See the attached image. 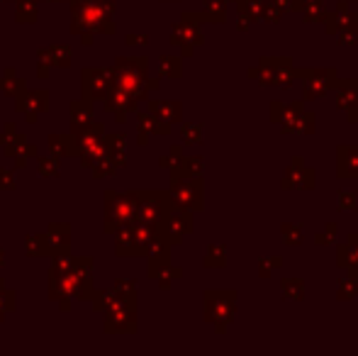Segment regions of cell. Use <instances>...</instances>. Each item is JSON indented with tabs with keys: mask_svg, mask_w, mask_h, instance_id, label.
Segmentation results:
<instances>
[{
	"mask_svg": "<svg viewBox=\"0 0 358 356\" xmlns=\"http://www.w3.org/2000/svg\"><path fill=\"white\" fill-rule=\"evenodd\" d=\"M349 271V276H354V278H358V269H346Z\"/></svg>",
	"mask_w": 358,
	"mask_h": 356,
	"instance_id": "cell-22",
	"label": "cell"
},
{
	"mask_svg": "<svg viewBox=\"0 0 358 356\" xmlns=\"http://www.w3.org/2000/svg\"><path fill=\"white\" fill-rule=\"evenodd\" d=\"M349 3H358V0H349Z\"/></svg>",
	"mask_w": 358,
	"mask_h": 356,
	"instance_id": "cell-23",
	"label": "cell"
},
{
	"mask_svg": "<svg viewBox=\"0 0 358 356\" xmlns=\"http://www.w3.org/2000/svg\"><path fill=\"white\" fill-rule=\"evenodd\" d=\"M322 24H324L327 34H336L341 27H346V24H358V13H354V10L349 8V0H339L336 8L327 13Z\"/></svg>",
	"mask_w": 358,
	"mask_h": 356,
	"instance_id": "cell-6",
	"label": "cell"
},
{
	"mask_svg": "<svg viewBox=\"0 0 358 356\" xmlns=\"http://www.w3.org/2000/svg\"><path fill=\"white\" fill-rule=\"evenodd\" d=\"M336 205H339V210H351L354 213V210H358V195L351 193V190H341Z\"/></svg>",
	"mask_w": 358,
	"mask_h": 356,
	"instance_id": "cell-17",
	"label": "cell"
},
{
	"mask_svg": "<svg viewBox=\"0 0 358 356\" xmlns=\"http://www.w3.org/2000/svg\"><path fill=\"white\" fill-rule=\"evenodd\" d=\"M295 78L302 81V98L305 100H317L322 95H327L329 90H334L339 73L334 66L327 69H295Z\"/></svg>",
	"mask_w": 358,
	"mask_h": 356,
	"instance_id": "cell-2",
	"label": "cell"
},
{
	"mask_svg": "<svg viewBox=\"0 0 358 356\" xmlns=\"http://www.w3.org/2000/svg\"><path fill=\"white\" fill-rule=\"evenodd\" d=\"M336 39H339L341 47H356L358 44V24H346L336 32Z\"/></svg>",
	"mask_w": 358,
	"mask_h": 356,
	"instance_id": "cell-15",
	"label": "cell"
},
{
	"mask_svg": "<svg viewBox=\"0 0 358 356\" xmlns=\"http://www.w3.org/2000/svg\"><path fill=\"white\" fill-rule=\"evenodd\" d=\"M283 105H285V103H280V100H271L268 118H271V122H273V124H278L280 115H283Z\"/></svg>",
	"mask_w": 358,
	"mask_h": 356,
	"instance_id": "cell-20",
	"label": "cell"
},
{
	"mask_svg": "<svg viewBox=\"0 0 358 356\" xmlns=\"http://www.w3.org/2000/svg\"><path fill=\"white\" fill-rule=\"evenodd\" d=\"M280 234H283V244H287V247H300L302 237H305L300 222H283L280 225Z\"/></svg>",
	"mask_w": 358,
	"mask_h": 356,
	"instance_id": "cell-9",
	"label": "cell"
},
{
	"mask_svg": "<svg viewBox=\"0 0 358 356\" xmlns=\"http://www.w3.org/2000/svg\"><path fill=\"white\" fill-rule=\"evenodd\" d=\"M239 8L246 10L251 15V20L259 22L264 17V8H266V0H239Z\"/></svg>",
	"mask_w": 358,
	"mask_h": 356,
	"instance_id": "cell-16",
	"label": "cell"
},
{
	"mask_svg": "<svg viewBox=\"0 0 358 356\" xmlns=\"http://www.w3.org/2000/svg\"><path fill=\"white\" fill-rule=\"evenodd\" d=\"M205 264H210V266H222V264H224V249H222V247H213V252H210V259H205Z\"/></svg>",
	"mask_w": 358,
	"mask_h": 356,
	"instance_id": "cell-19",
	"label": "cell"
},
{
	"mask_svg": "<svg viewBox=\"0 0 358 356\" xmlns=\"http://www.w3.org/2000/svg\"><path fill=\"white\" fill-rule=\"evenodd\" d=\"M327 13H329V10L324 8V3H315V5H307V8H302V10H300L302 20H305L307 24H315V22H324Z\"/></svg>",
	"mask_w": 358,
	"mask_h": 356,
	"instance_id": "cell-12",
	"label": "cell"
},
{
	"mask_svg": "<svg viewBox=\"0 0 358 356\" xmlns=\"http://www.w3.org/2000/svg\"><path fill=\"white\" fill-rule=\"evenodd\" d=\"M210 8H213V20H224L227 17V5L224 0H210Z\"/></svg>",
	"mask_w": 358,
	"mask_h": 356,
	"instance_id": "cell-18",
	"label": "cell"
},
{
	"mask_svg": "<svg viewBox=\"0 0 358 356\" xmlns=\"http://www.w3.org/2000/svg\"><path fill=\"white\" fill-rule=\"evenodd\" d=\"M336 298L344 303V300H356L358 298V278L349 276V278L339 280V288H336Z\"/></svg>",
	"mask_w": 358,
	"mask_h": 356,
	"instance_id": "cell-11",
	"label": "cell"
},
{
	"mask_svg": "<svg viewBox=\"0 0 358 356\" xmlns=\"http://www.w3.org/2000/svg\"><path fill=\"white\" fill-rule=\"evenodd\" d=\"M280 266H283V259H280V257H268V259L261 257L259 259V276L264 280H268L271 273H273L275 269H280Z\"/></svg>",
	"mask_w": 358,
	"mask_h": 356,
	"instance_id": "cell-14",
	"label": "cell"
},
{
	"mask_svg": "<svg viewBox=\"0 0 358 356\" xmlns=\"http://www.w3.org/2000/svg\"><path fill=\"white\" fill-rule=\"evenodd\" d=\"M205 298H208L210 320H217V329L222 332L236 313V290H213Z\"/></svg>",
	"mask_w": 358,
	"mask_h": 356,
	"instance_id": "cell-4",
	"label": "cell"
},
{
	"mask_svg": "<svg viewBox=\"0 0 358 356\" xmlns=\"http://www.w3.org/2000/svg\"><path fill=\"white\" fill-rule=\"evenodd\" d=\"M278 124L285 134H315L317 115L312 110H305L300 100H292V103L283 105V115H280Z\"/></svg>",
	"mask_w": 358,
	"mask_h": 356,
	"instance_id": "cell-3",
	"label": "cell"
},
{
	"mask_svg": "<svg viewBox=\"0 0 358 356\" xmlns=\"http://www.w3.org/2000/svg\"><path fill=\"white\" fill-rule=\"evenodd\" d=\"M280 290H283V298H287V300H302L305 298V280L283 278L280 280Z\"/></svg>",
	"mask_w": 358,
	"mask_h": 356,
	"instance_id": "cell-10",
	"label": "cell"
},
{
	"mask_svg": "<svg viewBox=\"0 0 358 356\" xmlns=\"http://www.w3.org/2000/svg\"><path fill=\"white\" fill-rule=\"evenodd\" d=\"M285 190H312L317 185V171L307 166L302 157H292L280 180Z\"/></svg>",
	"mask_w": 358,
	"mask_h": 356,
	"instance_id": "cell-5",
	"label": "cell"
},
{
	"mask_svg": "<svg viewBox=\"0 0 358 356\" xmlns=\"http://www.w3.org/2000/svg\"><path fill=\"white\" fill-rule=\"evenodd\" d=\"M336 234H339L336 222H327V227L322 229V232L315 234V244H317V247H329V244H334Z\"/></svg>",
	"mask_w": 358,
	"mask_h": 356,
	"instance_id": "cell-13",
	"label": "cell"
},
{
	"mask_svg": "<svg viewBox=\"0 0 358 356\" xmlns=\"http://www.w3.org/2000/svg\"><path fill=\"white\" fill-rule=\"evenodd\" d=\"M251 22H254V20H251V15L246 13V10L239 8V29H241V32H244V29H249Z\"/></svg>",
	"mask_w": 358,
	"mask_h": 356,
	"instance_id": "cell-21",
	"label": "cell"
},
{
	"mask_svg": "<svg viewBox=\"0 0 358 356\" xmlns=\"http://www.w3.org/2000/svg\"><path fill=\"white\" fill-rule=\"evenodd\" d=\"M249 76L264 88H290L295 81V66L290 57H261L259 66Z\"/></svg>",
	"mask_w": 358,
	"mask_h": 356,
	"instance_id": "cell-1",
	"label": "cell"
},
{
	"mask_svg": "<svg viewBox=\"0 0 358 356\" xmlns=\"http://www.w3.org/2000/svg\"><path fill=\"white\" fill-rule=\"evenodd\" d=\"M336 105L339 110H349L358 103V78H344V81H336Z\"/></svg>",
	"mask_w": 358,
	"mask_h": 356,
	"instance_id": "cell-8",
	"label": "cell"
},
{
	"mask_svg": "<svg viewBox=\"0 0 358 356\" xmlns=\"http://www.w3.org/2000/svg\"><path fill=\"white\" fill-rule=\"evenodd\" d=\"M336 176L339 178L358 176V144H341L336 149Z\"/></svg>",
	"mask_w": 358,
	"mask_h": 356,
	"instance_id": "cell-7",
	"label": "cell"
},
{
	"mask_svg": "<svg viewBox=\"0 0 358 356\" xmlns=\"http://www.w3.org/2000/svg\"><path fill=\"white\" fill-rule=\"evenodd\" d=\"M356 178H358V176H356Z\"/></svg>",
	"mask_w": 358,
	"mask_h": 356,
	"instance_id": "cell-25",
	"label": "cell"
},
{
	"mask_svg": "<svg viewBox=\"0 0 358 356\" xmlns=\"http://www.w3.org/2000/svg\"><path fill=\"white\" fill-rule=\"evenodd\" d=\"M234 3H239V0H234Z\"/></svg>",
	"mask_w": 358,
	"mask_h": 356,
	"instance_id": "cell-24",
	"label": "cell"
}]
</instances>
